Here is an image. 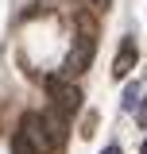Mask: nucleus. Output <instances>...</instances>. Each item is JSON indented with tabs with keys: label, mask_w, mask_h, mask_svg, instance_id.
<instances>
[{
	"label": "nucleus",
	"mask_w": 147,
	"mask_h": 154,
	"mask_svg": "<svg viewBox=\"0 0 147 154\" xmlns=\"http://www.w3.org/2000/svg\"><path fill=\"white\" fill-rule=\"evenodd\" d=\"M93 54H97V19L89 12H77V35H74V46L66 54V66L62 73L66 77H77L93 66Z\"/></svg>",
	"instance_id": "nucleus-1"
},
{
	"label": "nucleus",
	"mask_w": 147,
	"mask_h": 154,
	"mask_svg": "<svg viewBox=\"0 0 147 154\" xmlns=\"http://www.w3.org/2000/svg\"><path fill=\"white\" fill-rule=\"evenodd\" d=\"M39 119H43V135H47V150H51V154H62L66 135H70V127H66V112L51 104V108L39 116Z\"/></svg>",
	"instance_id": "nucleus-2"
},
{
	"label": "nucleus",
	"mask_w": 147,
	"mask_h": 154,
	"mask_svg": "<svg viewBox=\"0 0 147 154\" xmlns=\"http://www.w3.org/2000/svg\"><path fill=\"white\" fill-rule=\"evenodd\" d=\"M43 85H47V93H51V100H54V108H62L66 116H74L77 108H81V89L70 85L66 77H47Z\"/></svg>",
	"instance_id": "nucleus-3"
},
{
	"label": "nucleus",
	"mask_w": 147,
	"mask_h": 154,
	"mask_svg": "<svg viewBox=\"0 0 147 154\" xmlns=\"http://www.w3.org/2000/svg\"><path fill=\"white\" fill-rule=\"evenodd\" d=\"M136 58H139L136 38H124V42H120V54H116V62H112V73H116V77H128L132 66H136Z\"/></svg>",
	"instance_id": "nucleus-4"
},
{
	"label": "nucleus",
	"mask_w": 147,
	"mask_h": 154,
	"mask_svg": "<svg viewBox=\"0 0 147 154\" xmlns=\"http://www.w3.org/2000/svg\"><path fill=\"white\" fill-rule=\"evenodd\" d=\"M12 154H39V146L27 139V131H23V127L12 135Z\"/></svg>",
	"instance_id": "nucleus-5"
},
{
	"label": "nucleus",
	"mask_w": 147,
	"mask_h": 154,
	"mask_svg": "<svg viewBox=\"0 0 147 154\" xmlns=\"http://www.w3.org/2000/svg\"><path fill=\"white\" fill-rule=\"evenodd\" d=\"M139 104V85H128L124 89V108H136Z\"/></svg>",
	"instance_id": "nucleus-6"
},
{
	"label": "nucleus",
	"mask_w": 147,
	"mask_h": 154,
	"mask_svg": "<svg viewBox=\"0 0 147 154\" xmlns=\"http://www.w3.org/2000/svg\"><path fill=\"white\" fill-rule=\"evenodd\" d=\"M136 123H139V127H147V104H139V116H136Z\"/></svg>",
	"instance_id": "nucleus-7"
},
{
	"label": "nucleus",
	"mask_w": 147,
	"mask_h": 154,
	"mask_svg": "<svg viewBox=\"0 0 147 154\" xmlns=\"http://www.w3.org/2000/svg\"><path fill=\"white\" fill-rule=\"evenodd\" d=\"M101 154H120V146H105V150H101Z\"/></svg>",
	"instance_id": "nucleus-8"
},
{
	"label": "nucleus",
	"mask_w": 147,
	"mask_h": 154,
	"mask_svg": "<svg viewBox=\"0 0 147 154\" xmlns=\"http://www.w3.org/2000/svg\"><path fill=\"white\" fill-rule=\"evenodd\" d=\"M89 4H97V8H105V4H109V0H89Z\"/></svg>",
	"instance_id": "nucleus-9"
},
{
	"label": "nucleus",
	"mask_w": 147,
	"mask_h": 154,
	"mask_svg": "<svg viewBox=\"0 0 147 154\" xmlns=\"http://www.w3.org/2000/svg\"><path fill=\"white\" fill-rule=\"evenodd\" d=\"M139 154H147V139H143V146H139Z\"/></svg>",
	"instance_id": "nucleus-10"
}]
</instances>
